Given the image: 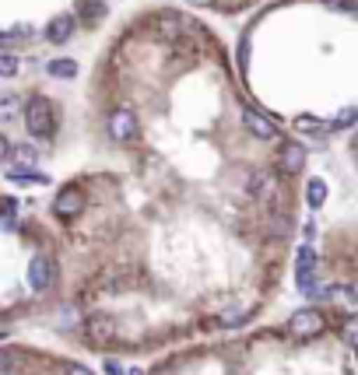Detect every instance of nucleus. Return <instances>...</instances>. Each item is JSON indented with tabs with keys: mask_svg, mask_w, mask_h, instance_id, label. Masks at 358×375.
Instances as JSON below:
<instances>
[{
	"mask_svg": "<svg viewBox=\"0 0 358 375\" xmlns=\"http://www.w3.org/2000/svg\"><path fill=\"white\" fill-rule=\"evenodd\" d=\"M60 302V235L36 218H22L18 200L0 193V319H29Z\"/></svg>",
	"mask_w": 358,
	"mask_h": 375,
	"instance_id": "nucleus-1",
	"label": "nucleus"
},
{
	"mask_svg": "<svg viewBox=\"0 0 358 375\" xmlns=\"http://www.w3.org/2000/svg\"><path fill=\"white\" fill-rule=\"evenodd\" d=\"M0 375H95L85 361L39 347V344H0Z\"/></svg>",
	"mask_w": 358,
	"mask_h": 375,
	"instance_id": "nucleus-2",
	"label": "nucleus"
},
{
	"mask_svg": "<svg viewBox=\"0 0 358 375\" xmlns=\"http://www.w3.org/2000/svg\"><path fill=\"white\" fill-rule=\"evenodd\" d=\"M22 120H25V127H29V134H32L36 141L50 144V141L57 137L60 120H57V102H53L50 95L32 92V95H29V102L22 106Z\"/></svg>",
	"mask_w": 358,
	"mask_h": 375,
	"instance_id": "nucleus-3",
	"label": "nucleus"
},
{
	"mask_svg": "<svg viewBox=\"0 0 358 375\" xmlns=\"http://www.w3.org/2000/svg\"><path fill=\"white\" fill-rule=\"evenodd\" d=\"M74 29H78V18H74V15H53L50 25H46V43L64 46V43L74 36Z\"/></svg>",
	"mask_w": 358,
	"mask_h": 375,
	"instance_id": "nucleus-4",
	"label": "nucleus"
},
{
	"mask_svg": "<svg viewBox=\"0 0 358 375\" xmlns=\"http://www.w3.org/2000/svg\"><path fill=\"white\" fill-rule=\"evenodd\" d=\"M106 0H78V15H81V25H99L102 18H106Z\"/></svg>",
	"mask_w": 358,
	"mask_h": 375,
	"instance_id": "nucleus-5",
	"label": "nucleus"
},
{
	"mask_svg": "<svg viewBox=\"0 0 358 375\" xmlns=\"http://www.w3.org/2000/svg\"><path fill=\"white\" fill-rule=\"evenodd\" d=\"M46 74L71 81V78H78V64H74V60H50V64H46Z\"/></svg>",
	"mask_w": 358,
	"mask_h": 375,
	"instance_id": "nucleus-6",
	"label": "nucleus"
},
{
	"mask_svg": "<svg viewBox=\"0 0 358 375\" xmlns=\"http://www.w3.org/2000/svg\"><path fill=\"white\" fill-rule=\"evenodd\" d=\"M18 74V57H0V78H15Z\"/></svg>",
	"mask_w": 358,
	"mask_h": 375,
	"instance_id": "nucleus-7",
	"label": "nucleus"
},
{
	"mask_svg": "<svg viewBox=\"0 0 358 375\" xmlns=\"http://www.w3.org/2000/svg\"><path fill=\"white\" fill-rule=\"evenodd\" d=\"M11 155H15V144H11V141H8L4 134H0V165H4V162H8Z\"/></svg>",
	"mask_w": 358,
	"mask_h": 375,
	"instance_id": "nucleus-8",
	"label": "nucleus"
},
{
	"mask_svg": "<svg viewBox=\"0 0 358 375\" xmlns=\"http://www.w3.org/2000/svg\"><path fill=\"white\" fill-rule=\"evenodd\" d=\"M186 4H193V8H214L218 0H186Z\"/></svg>",
	"mask_w": 358,
	"mask_h": 375,
	"instance_id": "nucleus-9",
	"label": "nucleus"
}]
</instances>
